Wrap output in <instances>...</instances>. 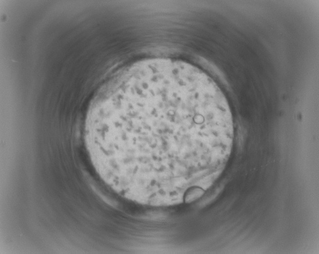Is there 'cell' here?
I'll return each instance as SVG.
<instances>
[{
    "instance_id": "1",
    "label": "cell",
    "mask_w": 319,
    "mask_h": 254,
    "mask_svg": "<svg viewBox=\"0 0 319 254\" xmlns=\"http://www.w3.org/2000/svg\"><path fill=\"white\" fill-rule=\"evenodd\" d=\"M85 141L120 193L147 201L182 197L220 174L234 138L225 95L205 73L167 58L118 73L91 104Z\"/></svg>"
}]
</instances>
